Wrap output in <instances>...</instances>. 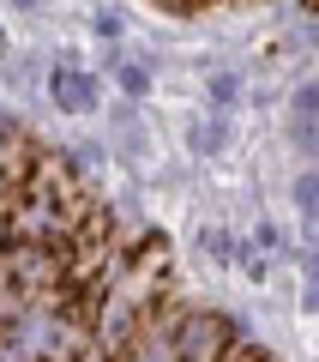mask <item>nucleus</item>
<instances>
[{"label":"nucleus","instance_id":"1","mask_svg":"<svg viewBox=\"0 0 319 362\" xmlns=\"http://www.w3.org/2000/svg\"><path fill=\"white\" fill-rule=\"evenodd\" d=\"M241 338H247V326L223 308L175 302V314H169V344H175L181 362H229Z\"/></svg>","mask_w":319,"mask_h":362},{"label":"nucleus","instance_id":"2","mask_svg":"<svg viewBox=\"0 0 319 362\" xmlns=\"http://www.w3.org/2000/svg\"><path fill=\"white\" fill-rule=\"evenodd\" d=\"M49 103L54 109H61V115H97V109H102V78L97 73H90V66H54V73H49Z\"/></svg>","mask_w":319,"mask_h":362},{"label":"nucleus","instance_id":"3","mask_svg":"<svg viewBox=\"0 0 319 362\" xmlns=\"http://www.w3.org/2000/svg\"><path fill=\"white\" fill-rule=\"evenodd\" d=\"M235 145V121L223 115V109H199V115L187 121V151L193 157H223Z\"/></svg>","mask_w":319,"mask_h":362},{"label":"nucleus","instance_id":"4","mask_svg":"<svg viewBox=\"0 0 319 362\" xmlns=\"http://www.w3.org/2000/svg\"><path fill=\"white\" fill-rule=\"evenodd\" d=\"M109 133H115V145H121L127 157H151V139H145L139 103H127V97H121V103L109 109Z\"/></svg>","mask_w":319,"mask_h":362},{"label":"nucleus","instance_id":"5","mask_svg":"<svg viewBox=\"0 0 319 362\" xmlns=\"http://www.w3.org/2000/svg\"><path fill=\"white\" fill-rule=\"evenodd\" d=\"M289 199H295V218H301V235H307V247H313V242H319V163H307L301 175H295Z\"/></svg>","mask_w":319,"mask_h":362},{"label":"nucleus","instance_id":"6","mask_svg":"<svg viewBox=\"0 0 319 362\" xmlns=\"http://www.w3.org/2000/svg\"><path fill=\"white\" fill-rule=\"evenodd\" d=\"M199 254L211 259V266H223V272H229L235 259H241V247H235V235L223 230V223H205V230H199Z\"/></svg>","mask_w":319,"mask_h":362},{"label":"nucleus","instance_id":"7","mask_svg":"<svg viewBox=\"0 0 319 362\" xmlns=\"http://www.w3.org/2000/svg\"><path fill=\"white\" fill-rule=\"evenodd\" d=\"M109 73H115V90L127 97V103H145V97H151V73H145L139 61H115Z\"/></svg>","mask_w":319,"mask_h":362},{"label":"nucleus","instance_id":"8","mask_svg":"<svg viewBox=\"0 0 319 362\" xmlns=\"http://www.w3.org/2000/svg\"><path fill=\"white\" fill-rule=\"evenodd\" d=\"M205 103L229 115V109L241 103V78H235V73H211V85H205Z\"/></svg>","mask_w":319,"mask_h":362},{"label":"nucleus","instance_id":"9","mask_svg":"<svg viewBox=\"0 0 319 362\" xmlns=\"http://www.w3.org/2000/svg\"><path fill=\"white\" fill-rule=\"evenodd\" d=\"M301 308L319 314V242L301 254Z\"/></svg>","mask_w":319,"mask_h":362},{"label":"nucleus","instance_id":"10","mask_svg":"<svg viewBox=\"0 0 319 362\" xmlns=\"http://www.w3.org/2000/svg\"><path fill=\"white\" fill-rule=\"evenodd\" d=\"M289 109H295V121H319V78H301V85H295Z\"/></svg>","mask_w":319,"mask_h":362},{"label":"nucleus","instance_id":"11","mask_svg":"<svg viewBox=\"0 0 319 362\" xmlns=\"http://www.w3.org/2000/svg\"><path fill=\"white\" fill-rule=\"evenodd\" d=\"M241 272H247V284H265L271 278V254L259 242H247V254H241Z\"/></svg>","mask_w":319,"mask_h":362},{"label":"nucleus","instance_id":"12","mask_svg":"<svg viewBox=\"0 0 319 362\" xmlns=\"http://www.w3.org/2000/svg\"><path fill=\"white\" fill-rule=\"evenodd\" d=\"M289 139H295V151H301L307 163H319V121H295Z\"/></svg>","mask_w":319,"mask_h":362},{"label":"nucleus","instance_id":"13","mask_svg":"<svg viewBox=\"0 0 319 362\" xmlns=\"http://www.w3.org/2000/svg\"><path fill=\"white\" fill-rule=\"evenodd\" d=\"M253 242L265 247V254H277V247H283V242H277V223H265V218H259V223H253Z\"/></svg>","mask_w":319,"mask_h":362},{"label":"nucleus","instance_id":"14","mask_svg":"<svg viewBox=\"0 0 319 362\" xmlns=\"http://www.w3.org/2000/svg\"><path fill=\"white\" fill-rule=\"evenodd\" d=\"M121 30H127V25H121L115 13H97V37H102V42H121Z\"/></svg>","mask_w":319,"mask_h":362},{"label":"nucleus","instance_id":"15","mask_svg":"<svg viewBox=\"0 0 319 362\" xmlns=\"http://www.w3.org/2000/svg\"><path fill=\"white\" fill-rule=\"evenodd\" d=\"M157 6H169V13H205V6H223V0H157Z\"/></svg>","mask_w":319,"mask_h":362},{"label":"nucleus","instance_id":"16","mask_svg":"<svg viewBox=\"0 0 319 362\" xmlns=\"http://www.w3.org/2000/svg\"><path fill=\"white\" fill-rule=\"evenodd\" d=\"M18 13H42V6H49V0H13Z\"/></svg>","mask_w":319,"mask_h":362}]
</instances>
